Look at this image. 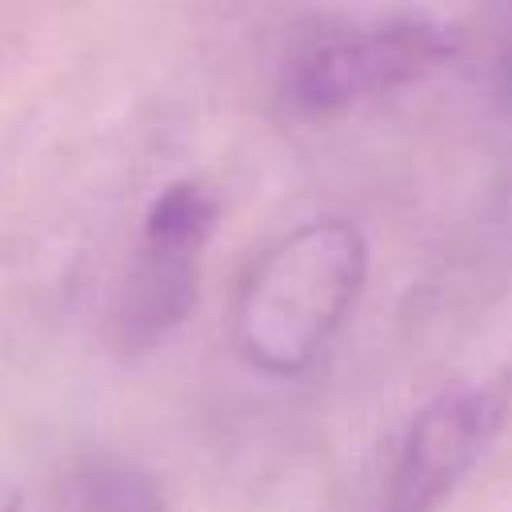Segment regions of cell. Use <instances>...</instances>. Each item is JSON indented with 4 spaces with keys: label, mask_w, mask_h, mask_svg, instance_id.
<instances>
[{
    "label": "cell",
    "mask_w": 512,
    "mask_h": 512,
    "mask_svg": "<svg viewBox=\"0 0 512 512\" xmlns=\"http://www.w3.org/2000/svg\"><path fill=\"white\" fill-rule=\"evenodd\" d=\"M368 284V240L348 216H316L276 236L244 272L232 344L264 376H304L348 324Z\"/></svg>",
    "instance_id": "obj_1"
},
{
    "label": "cell",
    "mask_w": 512,
    "mask_h": 512,
    "mask_svg": "<svg viewBox=\"0 0 512 512\" xmlns=\"http://www.w3.org/2000/svg\"><path fill=\"white\" fill-rule=\"evenodd\" d=\"M452 56L456 36L424 16L340 24L292 48L280 72V96L296 116H340L432 76Z\"/></svg>",
    "instance_id": "obj_2"
},
{
    "label": "cell",
    "mask_w": 512,
    "mask_h": 512,
    "mask_svg": "<svg viewBox=\"0 0 512 512\" xmlns=\"http://www.w3.org/2000/svg\"><path fill=\"white\" fill-rule=\"evenodd\" d=\"M216 224L220 200L204 180L192 176L172 180L148 204L112 316V336L128 356L164 344L192 316Z\"/></svg>",
    "instance_id": "obj_3"
},
{
    "label": "cell",
    "mask_w": 512,
    "mask_h": 512,
    "mask_svg": "<svg viewBox=\"0 0 512 512\" xmlns=\"http://www.w3.org/2000/svg\"><path fill=\"white\" fill-rule=\"evenodd\" d=\"M512 416V376H488L428 400L392 460L380 512H436L480 468Z\"/></svg>",
    "instance_id": "obj_4"
},
{
    "label": "cell",
    "mask_w": 512,
    "mask_h": 512,
    "mask_svg": "<svg viewBox=\"0 0 512 512\" xmlns=\"http://www.w3.org/2000/svg\"><path fill=\"white\" fill-rule=\"evenodd\" d=\"M72 512H172L160 480L124 456H88L68 476Z\"/></svg>",
    "instance_id": "obj_5"
},
{
    "label": "cell",
    "mask_w": 512,
    "mask_h": 512,
    "mask_svg": "<svg viewBox=\"0 0 512 512\" xmlns=\"http://www.w3.org/2000/svg\"><path fill=\"white\" fill-rule=\"evenodd\" d=\"M496 88H500V96L512 104V12H508V20H504L500 44H496Z\"/></svg>",
    "instance_id": "obj_6"
},
{
    "label": "cell",
    "mask_w": 512,
    "mask_h": 512,
    "mask_svg": "<svg viewBox=\"0 0 512 512\" xmlns=\"http://www.w3.org/2000/svg\"><path fill=\"white\" fill-rule=\"evenodd\" d=\"M0 512H20V488L0 472Z\"/></svg>",
    "instance_id": "obj_7"
}]
</instances>
